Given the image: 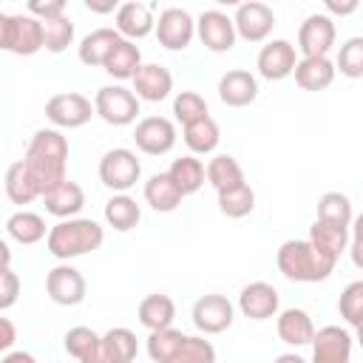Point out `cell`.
<instances>
[{"label": "cell", "mask_w": 363, "mask_h": 363, "mask_svg": "<svg viewBox=\"0 0 363 363\" xmlns=\"http://www.w3.org/2000/svg\"><path fill=\"white\" fill-rule=\"evenodd\" d=\"M23 164L34 176L37 187H40V196H43L45 190H51L54 184L68 179L65 176V167H68V139L57 128H40L31 136L28 147H26Z\"/></svg>", "instance_id": "obj_1"}, {"label": "cell", "mask_w": 363, "mask_h": 363, "mask_svg": "<svg viewBox=\"0 0 363 363\" xmlns=\"http://www.w3.org/2000/svg\"><path fill=\"white\" fill-rule=\"evenodd\" d=\"M275 264L281 269L284 278L289 281H298V284H318V281H326L335 269V258L323 255L320 250H315L306 238H289L278 247V255H275Z\"/></svg>", "instance_id": "obj_2"}, {"label": "cell", "mask_w": 363, "mask_h": 363, "mask_svg": "<svg viewBox=\"0 0 363 363\" xmlns=\"http://www.w3.org/2000/svg\"><path fill=\"white\" fill-rule=\"evenodd\" d=\"M105 241V230L99 221L94 218H62L60 224H54L45 235V247L54 258L68 261V258H79L88 255L94 250H99Z\"/></svg>", "instance_id": "obj_3"}, {"label": "cell", "mask_w": 363, "mask_h": 363, "mask_svg": "<svg viewBox=\"0 0 363 363\" xmlns=\"http://www.w3.org/2000/svg\"><path fill=\"white\" fill-rule=\"evenodd\" d=\"M0 48L17 57H31L43 51V23L37 17L26 14H6L3 31H0Z\"/></svg>", "instance_id": "obj_4"}, {"label": "cell", "mask_w": 363, "mask_h": 363, "mask_svg": "<svg viewBox=\"0 0 363 363\" xmlns=\"http://www.w3.org/2000/svg\"><path fill=\"white\" fill-rule=\"evenodd\" d=\"M94 113L102 122H108L113 128H122V125L136 122V116H139V99L125 85H102L96 91V96H94Z\"/></svg>", "instance_id": "obj_5"}, {"label": "cell", "mask_w": 363, "mask_h": 363, "mask_svg": "<svg viewBox=\"0 0 363 363\" xmlns=\"http://www.w3.org/2000/svg\"><path fill=\"white\" fill-rule=\"evenodd\" d=\"M142 176V162L130 147H111L99 159V182L113 193H128Z\"/></svg>", "instance_id": "obj_6"}, {"label": "cell", "mask_w": 363, "mask_h": 363, "mask_svg": "<svg viewBox=\"0 0 363 363\" xmlns=\"http://www.w3.org/2000/svg\"><path fill=\"white\" fill-rule=\"evenodd\" d=\"M94 116V102L77 91H65V94H54L45 102V119L60 130V128H82L88 125Z\"/></svg>", "instance_id": "obj_7"}, {"label": "cell", "mask_w": 363, "mask_h": 363, "mask_svg": "<svg viewBox=\"0 0 363 363\" xmlns=\"http://www.w3.org/2000/svg\"><path fill=\"white\" fill-rule=\"evenodd\" d=\"M153 31L162 48L167 51H184L196 34V20L190 17L187 9L170 6L164 11H159V20H153Z\"/></svg>", "instance_id": "obj_8"}, {"label": "cell", "mask_w": 363, "mask_h": 363, "mask_svg": "<svg viewBox=\"0 0 363 363\" xmlns=\"http://www.w3.org/2000/svg\"><path fill=\"white\" fill-rule=\"evenodd\" d=\"M233 28H235V37H241L247 43H264L275 28V11L267 3H258V0L241 3L235 9Z\"/></svg>", "instance_id": "obj_9"}, {"label": "cell", "mask_w": 363, "mask_h": 363, "mask_svg": "<svg viewBox=\"0 0 363 363\" xmlns=\"http://www.w3.org/2000/svg\"><path fill=\"white\" fill-rule=\"evenodd\" d=\"M45 292L54 303L60 306H77L85 301V292H88V284H85V275L71 267V264H57L54 269H48L45 275Z\"/></svg>", "instance_id": "obj_10"}, {"label": "cell", "mask_w": 363, "mask_h": 363, "mask_svg": "<svg viewBox=\"0 0 363 363\" xmlns=\"http://www.w3.org/2000/svg\"><path fill=\"white\" fill-rule=\"evenodd\" d=\"M233 320H235V309L227 301V295L210 292L193 303V323L204 335H221L233 326Z\"/></svg>", "instance_id": "obj_11"}, {"label": "cell", "mask_w": 363, "mask_h": 363, "mask_svg": "<svg viewBox=\"0 0 363 363\" xmlns=\"http://www.w3.org/2000/svg\"><path fill=\"white\" fill-rule=\"evenodd\" d=\"M133 142L147 156H164L176 145V125L164 116H145L136 122Z\"/></svg>", "instance_id": "obj_12"}, {"label": "cell", "mask_w": 363, "mask_h": 363, "mask_svg": "<svg viewBox=\"0 0 363 363\" xmlns=\"http://www.w3.org/2000/svg\"><path fill=\"white\" fill-rule=\"evenodd\" d=\"M335 20L329 14H309L298 28V51L303 57H326L335 45Z\"/></svg>", "instance_id": "obj_13"}, {"label": "cell", "mask_w": 363, "mask_h": 363, "mask_svg": "<svg viewBox=\"0 0 363 363\" xmlns=\"http://www.w3.org/2000/svg\"><path fill=\"white\" fill-rule=\"evenodd\" d=\"M352 332L343 326H323L312 335V363H352Z\"/></svg>", "instance_id": "obj_14"}, {"label": "cell", "mask_w": 363, "mask_h": 363, "mask_svg": "<svg viewBox=\"0 0 363 363\" xmlns=\"http://www.w3.org/2000/svg\"><path fill=\"white\" fill-rule=\"evenodd\" d=\"M196 31L199 40L204 43V48H210L213 54H224L235 45V28H233V17H227L218 9H207L199 14L196 20Z\"/></svg>", "instance_id": "obj_15"}, {"label": "cell", "mask_w": 363, "mask_h": 363, "mask_svg": "<svg viewBox=\"0 0 363 363\" xmlns=\"http://www.w3.org/2000/svg\"><path fill=\"white\" fill-rule=\"evenodd\" d=\"M278 306H281V295L267 281H252L238 295V309L250 320H269L278 315Z\"/></svg>", "instance_id": "obj_16"}, {"label": "cell", "mask_w": 363, "mask_h": 363, "mask_svg": "<svg viewBox=\"0 0 363 363\" xmlns=\"http://www.w3.org/2000/svg\"><path fill=\"white\" fill-rule=\"evenodd\" d=\"M298 57H295V45L289 40H269L255 60V68L264 79H286L295 68Z\"/></svg>", "instance_id": "obj_17"}, {"label": "cell", "mask_w": 363, "mask_h": 363, "mask_svg": "<svg viewBox=\"0 0 363 363\" xmlns=\"http://www.w3.org/2000/svg\"><path fill=\"white\" fill-rule=\"evenodd\" d=\"M173 91V74L159 62H142L133 74V96L145 102H162Z\"/></svg>", "instance_id": "obj_18"}, {"label": "cell", "mask_w": 363, "mask_h": 363, "mask_svg": "<svg viewBox=\"0 0 363 363\" xmlns=\"http://www.w3.org/2000/svg\"><path fill=\"white\" fill-rule=\"evenodd\" d=\"M258 96V79L247 68H230L218 79V99L230 108H247Z\"/></svg>", "instance_id": "obj_19"}, {"label": "cell", "mask_w": 363, "mask_h": 363, "mask_svg": "<svg viewBox=\"0 0 363 363\" xmlns=\"http://www.w3.org/2000/svg\"><path fill=\"white\" fill-rule=\"evenodd\" d=\"M40 199L45 201V213H51L57 218H77V213L85 207V193L71 179H62L60 184L45 190Z\"/></svg>", "instance_id": "obj_20"}, {"label": "cell", "mask_w": 363, "mask_h": 363, "mask_svg": "<svg viewBox=\"0 0 363 363\" xmlns=\"http://www.w3.org/2000/svg\"><path fill=\"white\" fill-rule=\"evenodd\" d=\"M139 340L128 326H113L99 335V363H133Z\"/></svg>", "instance_id": "obj_21"}, {"label": "cell", "mask_w": 363, "mask_h": 363, "mask_svg": "<svg viewBox=\"0 0 363 363\" xmlns=\"http://www.w3.org/2000/svg\"><path fill=\"white\" fill-rule=\"evenodd\" d=\"M150 31H153V11H150V6L130 0V3H122L116 9V34L122 40L133 43V40L147 37Z\"/></svg>", "instance_id": "obj_22"}, {"label": "cell", "mask_w": 363, "mask_h": 363, "mask_svg": "<svg viewBox=\"0 0 363 363\" xmlns=\"http://www.w3.org/2000/svg\"><path fill=\"white\" fill-rule=\"evenodd\" d=\"M275 329H278V337L286 346H306V343H312V335H315V323H312L309 312L298 309V306H289V309L278 312Z\"/></svg>", "instance_id": "obj_23"}, {"label": "cell", "mask_w": 363, "mask_h": 363, "mask_svg": "<svg viewBox=\"0 0 363 363\" xmlns=\"http://www.w3.org/2000/svg\"><path fill=\"white\" fill-rule=\"evenodd\" d=\"M292 74L303 91H323L335 82V65L329 57H301Z\"/></svg>", "instance_id": "obj_24"}, {"label": "cell", "mask_w": 363, "mask_h": 363, "mask_svg": "<svg viewBox=\"0 0 363 363\" xmlns=\"http://www.w3.org/2000/svg\"><path fill=\"white\" fill-rule=\"evenodd\" d=\"M139 323L147 329V332H159V329H167L173 326V318H176V303L170 295L164 292H153V295H145L139 301Z\"/></svg>", "instance_id": "obj_25"}, {"label": "cell", "mask_w": 363, "mask_h": 363, "mask_svg": "<svg viewBox=\"0 0 363 363\" xmlns=\"http://www.w3.org/2000/svg\"><path fill=\"white\" fill-rule=\"evenodd\" d=\"M119 40H122V37L116 34V28H94L91 34L82 37V43H79V48H77L79 62H82V65H91V68L102 65Z\"/></svg>", "instance_id": "obj_26"}, {"label": "cell", "mask_w": 363, "mask_h": 363, "mask_svg": "<svg viewBox=\"0 0 363 363\" xmlns=\"http://www.w3.org/2000/svg\"><path fill=\"white\" fill-rule=\"evenodd\" d=\"M315 221H323L329 227H340V230H349L352 221H354V210H352V199L340 190H329L318 199V218Z\"/></svg>", "instance_id": "obj_27"}, {"label": "cell", "mask_w": 363, "mask_h": 363, "mask_svg": "<svg viewBox=\"0 0 363 363\" xmlns=\"http://www.w3.org/2000/svg\"><path fill=\"white\" fill-rule=\"evenodd\" d=\"M3 187H6V196L11 199V204H31L34 199H40V187H37L34 176L28 173V167L23 164V159L9 164Z\"/></svg>", "instance_id": "obj_28"}, {"label": "cell", "mask_w": 363, "mask_h": 363, "mask_svg": "<svg viewBox=\"0 0 363 363\" xmlns=\"http://www.w3.org/2000/svg\"><path fill=\"white\" fill-rule=\"evenodd\" d=\"M139 65H142V51L130 40H119L113 45V51L108 54V60L102 62V68L113 79H133V74L139 71Z\"/></svg>", "instance_id": "obj_29"}, {"label": "cell", "mask_w": 363, "mask_h": 363, "mask_svg": "<svg viewBox=\"0 0 363 363\" xmlns=\"http://www.w3.org/2000/svg\"><path fill=\"white\" fill-rule=\"evenodd\" d=\"M164 173L170 176V182L176 184V190H179L182 196H193V193H199L201 184H204V164H201V159H196V156L173 159V164H170Z\"/></svg>", "instance_id": "obj_30"}, {"label": "cell", "mask_w": 363, "mask_h": 363, "mask_svg": "<svg viewBox=\"0 0 363 363\" xmlns=\"http://www.w3.org/2000/svg\"><path fill=\"white\" fill-rule=\"evenodd\" d=\"M6 233H9L17 244H26V247H31V244H37V241H43V238L48 235L45 218H43L40 213H31V210H17L14 216H9Z\"/></svg>", "instance_id": "obj_31"}, {"label": "cell", "mask_w": 363, "mask_h": 363, "mask_svg": "<svg viewBox=\"0 0 363 363\" xmlns=\"http://www.w3.org/2000/svg\"><path fill=\"white\" fill-rule=\"evenodd\" d=\"M182 193L176 190V184L170 182L167 173H153L145 182V201L156 210V213H173L182 204Z\"/></svg>", "instance_id": "obj_32"}, {"label": "cell", "mask_w": 363, "mask_h": 363, "mask_svg": "<svg viewBox=\"0 0 363 363\" xmlns=\"http://www.w3.org/2000/svg\"><path fill=\"white\" fill-rule=\"evenodd\" d=\"M142 218V207L136 204V199H130L128 193H116L105 201V221L108 227H113L116 233H128L139 224Z\"/></svg>", "instance_id": "obj_33"}, {"label": "cell", "mask_w": 363, "mask_h": 363, "mask_svg": "<svg viewBox=\"0 0 363 363\" xmlns=\"http://www.w3.org/2000/svg\"><path fill=\"white\" fill-rule=\"evenodd\" d=\"M204 179L216 187V193H221V190H230V187L241 184V182H244V170H241V164L235 162V156L218 153V156H213V159L207 162Z\"/></svg>", "instance_id": "obj_34"}, {"label": "cell", "mask_w": 363, "mask_h": 363, "mask_svg": "<svg viewBox=\"0 0 363 363\" xmlns=\"http://www.w3.org/2000/svg\"><path fill=\"white\" fill-rule=\"evenodd\" d=\"M218 139H221V130L216 125L213 116H201L190 125H184V145L190 147V156L193 153H213L218 147Z\"/></svg>", "instance_id": "obj_35"}, {"label": "cell", "mask_w": 363, "mask_h": 363, "mask_svg": "<svg viewBox=\"0 0 363 363\" xmlns=\"http://www.w3.org/2000/svg\"><path fill=\"white\" fill-rule=\"evenodd\" d=\"M306 241H309L315 250H320L323 255L340 261V255H343L346 247H349V230H340V227H329V224H323V221H315V224L309 227V238H306Z\"/></svg>", "instance_id": "obj_36"}, {"label": "cell", "mask_w": 363, "mask_h": 363, "mask_svg": "<svg viewBox=\"0 0 363 363\" xmlns=\"http://www.w3.org/2000/svg\"><path fill=\"white\" fill-rule=\"evenodd\" d=\"M65 352L77 363H99V335L88 326H74L65 332Z\"/></svg>", "instance_id": "obj_37"}, {"label": "cell", "mask_w": 363, "mask_h": 363, "mask_svg": "<svg viewBox=\"0 0 363 363\" xmlns=\"http://www.w3.org/2000/svg\"><path fill=\"white\" fill-rule=\"evenodd\" d=\"M252 207H255V193H252V187L247 182L218 193V210L227 218H244V216L252 213Z\"/></svg>", "instance_id": "obj_38"}, {"label": "cell", "mask_w": 363, "mask_h": 363, "mask_svg": "<svg viewBox=\"0 0 363 363\" xmlns=\"http://www.w3.org/2000/svg\"><path fill=\"white\" fill-rule=\"evenodd\" d=\"M164 363H216V349L210 340H204L199 335H187L182 340V346Z\"/></svg>", "instance_id": "obj_39"}, {"label": "cell", "mask_w": 363, "mask_h": 363, "mask_svg": "<svg viewBox=\"0 0 363 363\" xmlns=\"http://www.w3.org/2000/svg\"><path fill=\"white\" fill-rule=\"evenodd\" d=\"M71 43H74V23L68 20V14L43 23V48L45 51L62 54Z\"/></svg>", "instance_id": "obj_40"}, {"label": "cell", "mask_w": 363, "mask_h": 363, "mask_svg": "<svg viewBox=\"0 0 363 363\" xmlns=\"http://www.w3.org/2000/svg\"><path fill=\"white\" fill-rule=\"evenodd\" d=\"M337 312H340V318H343L354 332L363 326V281H352V284L340 292Z\"/></svg>", "instance_id": "obj_41"}, {"label": "cell", "mask_w": 363, "mask_h": 363, "mask_svg": "<svg viewBox=\"0 0 363 363\" xmlns=\"http://www.w3.org/2000/svg\"><path fill=\"white\" fill-rule=\"evenodd\" d=\"M173 116L184 128V125H190V122H196L201 116H210V111H207V102H204L201 94H196V91H179L176 99H173Z\"/></svg>", "instance_id": "obj_42"}, {"label": "cell", "mask_w": 363, "mask_h": 363, "mask_svg": "<svg viewBox=\"0 0 363 363\" xmlns=\"http://www.w3.org/2000/svg\"><path fill=\"white\" fill-rule=\"evenodd\" d=\"M184 337H187V335L179 332V329H173V326L159 329V332H150V335H147V354H150V360H153V363H164V360L182 346Z\"/></svg>", "instance_id": "obj_43"}, {"label": "cell", "mask_w": 363, "mask_h": 363, "mask_svg": "<svg viewBox=\"0 0 363 363\" xmlns=\"http://www.w3.org/2000/svg\"><path fill=\"white\" fill-rule=\"evenodd\" d=\"M337 68H340V74L349 77V79H360V77H363V37H349V40L340 45Z\"/></svg>", "instance_id": "obj_44"}, {"label": "cell", "mask_w": 363, "mask_h": 363, "mask_svg": "<svg viewBox=\"0 0 363 363\" xmlns=\"http://www.w3.org/2000/svg\"><path fill=\"white\" fill-rule=\"evenodd\" d=\"M17 298H20V278H17V272L3 269L0 272V312L11 309L17 303Z\"/></svg>", "instance_id": "obj_45"}, {"label": "cell", "mask_w": 363, "mask_h": 363, "mask_svg": "<svg viewBox=\"0 0 363 363\" xmlns=\"http://www.w3.org/2000/svg\"><path fill=\"white\" fill-rule=\"evenodd\" d=\"M28 14L31 17H37L40 23H45V20H54V17H62L65 14V0H31L28 3Z\"/></svg>", "instance_id": "obj_46"}, {"label": "cell", "mask_w": 363, "mask_h": 363, "mask_svg": "<svg viewBox=\"0 0 363 363\" xmlns=\"http://www.w3.org/2000/svg\"><path fill=\"white\" fill-rule=\"evenodd\" d=\"M14 340H17V326L0 315V352H9L14 346Z\"/></svg>", "instance_id": "obj_47"}, {"label": "cell", "mask_w": 363, "mask_h": 363, "mask_svg": "<svg viewBox=\"0 0 363 363\" xmlns=\"http://www.w3.org/2000/svg\"><path fill=\"white\" fill-rule=\"evenodd\" d=\"M85 9L96 11V14H111V11L119 9V3L116 0H85Z\"/></svg>", "instance_id": "obj_48"}, {"label": "cell", "mask_w": 363, "mask_h": 363, "mask_svg": "<svg viewBox=\"0 0 363 363\" xmlns=\"http://www.w3.org/2000/svg\"><path fill=\"white\" fill-rule=\"evenodd\" d=\"M357 9V0H349V3H335V0H326V11L332 14H352Z\"/></svg>", "instance_id": "obj_49"}, {"label": "cell", "mask_w": 363, "mask_h": 363, "mask_svg": "<svg viewBox=\"0 0 363 363\" xmlns=\"http://www.w3.org/2000/svg\"><path fill=\"white\" fill-rule=\"evenodd\" d=\"M0 363H37V360H34L31 352H9Z\"/></svg>", "instance_id": "obj_50"}, {"label": "cell", "mask_w": 363, "mask_h": 363, "mask_svg": "<svg viewBox=\"0 0 363 363\" xmlns=\"http://www.w3.org/2000/svg\"><path fill=\"white\" fill-rule=\"evenodd\" d=\"M9 264H11V247L0 238V272H3V269H9Z\"/></svg>", "instance_id": "obj_51"}, {"label": "cell", "mask_w": 363, "mask_h": 363, "mask_svg": "<svg viewBox=\"0 0 363 363\" xmlns=\"http://www.w3.org/2000/svg\"><path fill=\"white\" fill-rule=\"evenodd\" d=\"M275 363H306V360L301 354H295V352H286V354H278Z\"/></svg>", "instance_id": "obj_52"}, {"label": "cell", "mask_w": 363, "mask_h": 363, "mask_svg": "<svg viewBox=\"0 0 363 363\" xmlns=\"http://www.w3.org/2000/svg\"><path fill=\"white\" fill-rule=\"evenodd\" d=\"M3 23H6V14H0V31H3Z\"/></svg>", "instance_id": "obj_53"}]
</instances>
